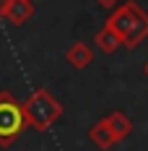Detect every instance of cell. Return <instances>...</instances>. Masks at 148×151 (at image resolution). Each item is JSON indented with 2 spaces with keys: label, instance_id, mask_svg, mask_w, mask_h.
Returning <instances> with one entry per match:
<instances>
[{
  "label": "cell",
  "instance_id": "9c48e42d",
  "mask_svg": "<svg viewBox=\"0 0 148 151\" xmlns=\"http://www.w3.org/2000/svg\"><path fill=\"white\" fill-rule=\"evenodd\" d=\"M11 3H13V0H0V18H8V11H11Z\"/></svg>",
  "mask_w": 148,
  "mask_h": 151
},
{
  "label": "cell",
  "instance_id": "5b68a950",
  "mask_svg": "<svg viewBox=\"0 0 148 151\" xmlns=\"http://www.w3.org/2000/svg\"><path fill=\"white\" fill-rule=\"evenodd\" d=\"M94 42H96V47L102 50L104 55H112V52H117L119 47H125V45H122V37H119V34H117L114 29H112L109 24H104L102 29L96 31Z\"/></svg>",
  "mask_w": 148,
  "mask_h": 151
},
{
  "label": "cell",
  "instance_id": "7a4b0ae2",
  "mask_svg": "<svg viewBox=\"0 0 148 151\" xmlns=\"http://www.w3.org/2000/svg\"><path fill=\"white\" fill-rule=\"evenodd\" d=\"M21 107H24L26 125H31V128L39 130V133L49 130V128L62 117V104H60L47 89H36Z\"/></svg>",
  "mask_w": 148,
  "mask_h": 151
},
{
  "label": "cell",
  "instance_id": "277c9868",
  "mask_svg": "<svg viewBox=\"0 0 148 151\" xmlns=\"http://www.w3.org/2000/svg\"><path fill=\"white\" fill-rule=\"evenodd\" d=\"M89 141L96 146V149H102V151H109L114 143H119L117 138H114V133H112V128L107 125V120H99L96 125H91Z\"/></svg>",
  "mask_w": 148,
  "mask_h": 151
},
{
  "label": "cell",
  "instance_id": "8992f818",
  "mask_svg": "<svg viewBox=\"0 0 148 151\" xmlns=\"http://www.w3.org/2000/svg\"><path fill=\"white\" fill-rule=\"evenodd\" d=\"M65 58H68V63L73 65L75 70H83V68H89L91 60H94V50H91L89 45H83V42H75V45L68 47Z\"/></svg>",
  "mask_w": 148,
  "mask_h": 151
},
{
  "label": "cell",
  "instance_id": "30bf717a",
  "mask_svg": "<svg viewBox=\"0 0 148 151\" xmlns=\"http://www.w3.org/2000/svg\"><path fill=\"white\" fill-rule=\"evenodd\" d=\"M96 3H99L102 8H107V11H112V8H117V5H119V0H96Z\"/></svg>",
  "mask_w": 148,
  "mask_h": 151
},
{
  "label": "cell",
  "instance_id": "52a82bcc",
  "mask_svg": "<svg viewBox=\"0 0 148 151\" xmlns=\"http://www.w3.org/2000/svg\"><path fill=\"white\" fill-rule=\"evenodd\" d=\"M104 120H107V125L112 128V133H114L117 141H125V138L133 133V120H130L125 112H119V109H117V112H109Z\"/></svg>",
  "mask_w": 148,
  "mask_h": 151
},
{
  "label": "cell",
  "instance_id": "ba28073f",
  "mask_svg": "<svg viewBox=\"0 0 148 151\" xmlns=\"http://www.w3.org/2000/svg\"><path fill=\"white\" fill-rule=\"evenodd\" d=\"M31 16H34V5H31V0H13V3H11L8 21H11L13 26H24Z\"/></svg>",
  "mask_w": 148,
  "mask_h": 151
},
{
  "label": "cell",
  "instance_id": "3957f363",
  "mask_svg": "<svg viewBox=\"0 0 148 151\" xmlns=\"http://www.w3.org/2000/svg\"><path fill=\"white\" fill-rule=\"evenodd\" d=\"M26 128V117H24V107L13 99V94L3 91L0 94V146H11L13 141Z\"/></svg>",
  "mask_w": 148,
  "mask_h": 151
},
{
  "label": "cell",
  "instance_id": "8fae6325",
  "mask_svg": "<svg viewBox=\"0 0 148 151\" xmlns=\"http://www.w3.org/2000/svg\"><path fill=\"white\" fill-rule=\"evenodd\" d=\"M143 73H146V76H148V63H146V65H143Z\"/></svg>",
  "mask_w": 148,
  "mask_h": 151
},
{
  "label": "cell",
  "instance_id": "6da1fadb",
  "mask_svg": "<svg viewBox=\"0 0 148 151\" xmlns=\"http://www.w3.org/2000/svg\"><path fill=\"white\" fill-rule=\"evenodd\" d=\"M104 24H109L122 37V45L127 47V50H135L148 37V13L138 3H133V0L112 8V13L107 16Z\"/></svg>",
  "mask_w": 148,
  "mask_h": 151
}]
</instances>
